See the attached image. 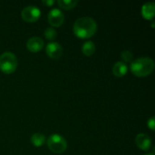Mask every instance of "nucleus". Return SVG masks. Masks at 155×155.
Returning <instances> with one entry per match:
<instances>
[{
  "label": "nucleus",
  "mask_w": 155,
  "mask_h": 155,
  "mask_svg": "<svg viewBox=\"0 0 155 155\" xmlns=\"http://www.w3.org/2000/svg\"><path fill=\"white\" fill-rule=\"evenodd\" d=\"M77 0H58V5L63 9H72L77 5Z\"/></svg>",
  "instance_id": "nucleus-14"
},
{
  "label": "nucleus",
  "mask_w": 155,
  "mask_h": 155,
  "mask_svg": "<svg viewBox=\"0 0 155 155\" xmlns=\"http://www.w3.org/2000/svg\"><path fill=\"white\" fill-rule=\"evenodd\" d=\"M47 146L48 148L55 153H64L67 147V143L65 139L57 134H52L48 137L47 141H46Z\"/></svg>",
  "instance_id": "nucleus-4"
},
{
  "label": "nucleus",
  "mask_w": 155,
  "mask_h": 155,
  "mask_svg": "<svg viewBox=\"0 0 155 155\" xmlns=\"http://www.w3.org/2000/svg\"><path fill=\"white\" fill-rule=\"evenodd\" d=\"M131 71L137 76L149 75L154 69V62L150 57H140L131 63Z\"/></svg>",
  "instance_id": "nucleus-2"
},
{
  "label": "nucleus",
  "mask_w": 155,
  "mask_h": 155,
  "mask_svg": "<svg viewBox=\"0 0 155 155\" xmlns=\"http://www.w3.org/2000/svg\"><path fill=\"white\" fill-rule=\"evenodd\" d=\"M121 56L124 59V61H125L126 63L132 62V60H133V54L129 50H124L121 54Z\"/></svg>",
  "instance_id": "nucleus-16"
},
{
  "label": "nucleus",
  "mask_w": 155,
  "mask_h": 155,
  "mask_svg": "<svg viewBox=\"0 0 155 155\" xmlns=\"http://www.w3.org/2000/svg\"><path fill=\"white\" fill-rule=\"evenodd\" d=\"M155 14V4L153 2H147L142 6V15L146 19L153 18Z\"/></svg>",
  "instance_id": "nucleus-10"
},
{
  "label": "nucleus",
  "mask_w": 155,
  "mask_h": 155,
  "mask_svg": "<svg viewBox=\"0 0 155 155\" xmlns=\"http://www.w3.org/2000/svg\"><path fill=\"white\" fill-rule=\"evenodd\" d=\"M73 30L76 36L85 39L93 36L95 34L97 30V25L95 21L89 16L80 17L74 22Z\"/></svg>",
  "instance_id": "nucleus-1"
},
{
  "label": "nucleus",
  "mask_w": 155,
  "mask_h": 155,
  "mask_svg": "<svg viewBox=\"0 0 155 155\" xmlns=\"http://www.w3.org/2000/svg\"><path fill=\"white\" fill-rule=\"evenodd\" d=\"M57 35V33L55 31V29H54L53 27H47L45 30V38L49 39V40H54Z\"/></svg>",
  "instance_id": "nucleus-15"
},
{
  "label": "nucleus",
  "mask_w": 155,
  "mask_h": 155,
  "mask_svg": "<svg viewBox=\"0 0 155 155\" xmlns=\"http://www.w3.org/2000/svg\"><path fill=\"white\" fill-rule=\"evenodd\" d=\"M45 52L49 57L53 59H58L63 54V47L57 42H50L45 47Z\"/></svg>",
  "instance_id": "nucleus-7"
},
{
  "label": "nucleus",
  "mask_w": 155,
  "mask_h": 155,
  "mask_svg": "<svg viewBox=\"0 0 155 155\" xmlns=\"http://www.w3.org/2000/svg\"><path fill=\"white\" fill-rule=\"evenodd\" d=\"M64 20V13L58 8H53L48 13V22L53 26L55 27L60 26L61 25H63Z\"/></svg>",
  "instance_id": "nucleus-6"
},
{
  "label": "nucleus",
  "mask_w": 155,
  "mask_h": 155,
  "mask_svg": "<svg viewBox=\"0 0 155 155\" xmlns=\"http://www.w3.org/2000/svg\"><path fill=\"white\" fill-rule=\"evenodd\" d=\"M54 3V0H43V4L44 5H51Z\"/></svg>",
  "instance_id": "nucleus-18"
},
{
  "label": "nucleus",
  "mask_w": 155,
  "mask_h": 155,
  "mask_svg": "<svg viewBox=\"0 0 155 155\" xmlns=\"http://www.w3.org/2000/svg\"><path fill=\"white\" fill-rule=\"evenodd\" d=\"M135 143L137 146L142 150H148L152 145V140L149 135L145 134H139L135 138Z\"/></svg>",
  "instance_id": "nucleus-9"
},
{
  "label": "nucleus",
  "mask_w": 155,
  "mask_h": 155,
  "mask_svg": "<svg viewBox=\"0 0 155 155\" xmlns=\"http://www.w3.org/2000/svg\"><path fill=\"white\" fill-rule=\"evenodd\" d=\"M26 47L28 48L29 51L37 53V52L41 51L42 48L44 47V41L42 38L38 37V36L31 37L26 42Z\"/></svg>",
  "instance_id": "nucleus-8"
},
{
  "label": "nucleus",
  "mask_w": 155,
  "mask_h": 155,
  "mask_svg": "<svg viewBox=\"0 0 155 155\" xmlns=\"http://www.w3.org/2000/svg\"><path fill=\"white\" fill-rule=\"evenodd\" d=\"M144 155H153V153H147V154H144Z\"/></svg>",
  "instance_id": "nucleus-19"
},
{
  "label": "nucleus",
  "mask_w": 155,
  "mask_h": 155,
  "mask_svg": "<svg viewBox=\"0 0 155 155\" xmlns=\"http://www.w3.org/2000/svg\"><path fill=\"white\" fill-rule=\"evenodd\" d=\"M95 51V45L93 41H86L82 46V52L84 54L89 56L92 55Z\"/></svg>",
  "instance_id": "nucleus-13"
},
{
  "label": "nucleus",
  "mask_w": 155,
  "mask_h": 155,
  "mask_svg": "<svg viewBox=\"0 0 155 155\" xmlns=\"http://www.w3.org/2000/svg\"><path fill=\"white\" fill-rule=\"evenodd\" d=\"M45 136L43 134L40 133H36L34 134L31 136V143L35 146V147H40L42 146L45 143Z\"/></svg>",
  "instance_id": "nucleus-12"
},
{
  "label": "nucleus",
  "mask_w": 155,
  "mask_h": 155,
  "mask_svg": "<svg viewBox=\"0 0 155 155\" xmlns=\"http://www.w3.org/2000/svg\"><path fill=\"white\" fill-rule=\"evenodd\" d=\"M22 18L28 23L35 22L41 16V11L35 5H27L22 10Z\"/></svg>",
  "instance_id": "nucleus-5"
},
{
  "label": "nucleus",
  "mask_w": 155,
  "mask_h": 155,
  "mask_svg": "<svg viewBox=\"0 0 155 155\" xmlns=\"http://www.w3.org/2000/svg\"><path fill=\"white\" fill-rule=\"evenodd\" d=\"M154 125H155V121L154 117H152L148 120V126L152 129V130H154Z\"/></svg>",
  "instance_id": "nucleus-17"
},
{
  "label": "nucleus",
  "mask_w": 155,
  "mask_h": 155,
  "mask_svg": "<svg viewBox=\"0 0 155 155\" xmlns=\"http://www.w3.org/2000/svg\"><path fill=\"white\" fill-rule=\"evenodd\" d=\"M18 62L16 56L11 52L3 53L0 55V70L5 74L13 73L17 67Z\"/></svg>",
  "instance_id": "nucleus-3"
},
{
  "label": "nucleus",
  "mask_w": 155,
  "mask_h": 155,
  "mask_svg": "<svg viewBox=\"0 0 155 155\" xmlns=\"http://www.w3.org/2000/svg\"><path fill=\"white\" fill-rule=\"evenodd\" d=\"M127 65L124 62H122V61H119V62H116L114 66H113V73L114 75L116 76H124L126 73H127Z\"/></svg>",
  "instance_id": "nucleus-11"
}]
</instances>
